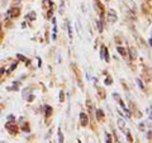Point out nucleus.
<instances>
[{
  "instance_id": "17",
  "label": "nucleus",
  "mask_w": 152,
  "mask_h": 143,
  "mask_svg": "<svg viewBox=\"0 0 152 143\" xmlns=\"http://www.w3.org/2000/svg\"><path fill=\"white\" fill-rule=\"evenodd\" d=\"M138 128L141 131H145V128H146V125H145V123H141V124L138 125Z\"/></svg>"
},
{
  "instance_id": "1",
  "label": "nucleus",
  "mask_w": 152,
  "mask_h": 143,
  "mask_svg": "<svg viewBox=\"0 0 152 143\" xmlns=\"http://www.w3.org/2000/svg\"><path fill=\"white\" fill-rule=\"evenodd\" d=\"M107 19L110 23H115L117 22V19H118V17H117V13H115V10L114 9H109L108 10V13H107Z\"/></svg>"
},
{
  "instance_id": "21",
  "label": "nucleus",
  "mask_w": 152,
  "mask_h": 143,
  "mask_svg": "<svg viewBox=\"0 0 152 143\" xmlns=\"http://www.w3.org/2000/svg\"><path fill=\"white\" fill-rule=\"evenodd\" d=\"M28 94H29V90H27V91H26V90H24V91H23V96H24V98H26V95H28Z\"/></svg>"
},
{
  "instance_id": "20",
  "label": "nucleus",
  "mask_w": 152,
  "mask_h": 143,
  "mask_svg": "<svg viewBox=\"0 0 152 143\" xmlns=\"http://www.w3.org/2000/svg\"><path fill=\"white\" fill-rule=\"evenodd\" d=\"M18 58H20L22 61H26V57H23L22 55H18Z\"/></svg>"
},
{
  "instance_id": "8",
  "label": "nucleus",
  "mask_w": 152,
  "mask_h": 143,
  "mask_svg": "<svg viewBox=\"0 0 152 143\" xmlns=\"http://www.w3.org/2000/svg\"><path fill=\"white\" fill-rule=\"evenodd\" d=\"M95 23H96L98 31H99V32H103V24H102V22L99 20V19H96V20H95Z\"/></svg>"
},
{
  "instance_id": "12",
  "label": "nucleus",
  "mask_w": 152,
  "mask_h": 143,
  "mask_svg": "<svg viewBox=\"0 0 152 143\" xmlns=\"http://www.w3.org/2000/svg\"><path fill=\"white\" fill-rule=\"evenodd\" d=\"M117 51H118V52H119V53H121V55H123V56H124V55L127 53V52L124 51V48H123V47H118V48H117Z\"/></svg>"
},
{
  "instance_id": "22",
  "label": "nucleus",
  "mask_w": 152,
  "mask_h": 143,
  "mask_svg": "<svg viewBox=\"0 0 152 143\" xmlns=\"http://www.w3.org/2000/svg\"><path fill=\"white\" fill-rule=\"evenodd\" d=\"M15 67H17V65H12V67H10V71H12V70H14Z\"/></svg>"
},
{
  "instance_id": "7",
  "label": "nucleus",
  "mask_w": 152,
  "mask_h": 143,
  "mask_svg": "<svg viewBox=\"0 0 152 143\" xmlns=\"http://www.w3.org/2000/svg\"><path fill=\"white\" fill-rule=\"evenodd\" d=\"M45 113H46V117H50L52 114V108L50 105H46L45 107Z\"/></svg>"
},
{
  "instance_id": "18",
  "label": "nucleus",
  "mask_w": 152,
  "mask_h": 143,
  "mask_svg": "<svg viewBox=\"0 0 152 143\" xmlns=\"http://www.w3.org/2000/svg\"><path fill=\"white\" fill-rule=\"evenodd\" d=\"M60 99H61L60 101H64V91H61V93H60Z\"/></svg>"
},
{
  "instance_id": "6",
  "label": "nucleus",
  "mask_w": 152,
  "mask_h": 143,
  "mask_svg": "<svg viewBox=\"0 0 152 143\" xmlns=\"http://www.w3.org/2000/svg\"><path fill=\"white\" fill-rule=\"evenodd\" d=\"M95 115H96V119L102 120L103 117H104V114H103V112H102V109H96V113H95Z\"/></svg>"
},
{
  "instance_id": "24",
  "label": "nucleus",
  "mask_w": 152,
  "mask_h": 143,
  "mask_svg": "<svg viewBox=\"0 0 152 143\" xmlns=\"http://www.w3.org/2000/svg\"><path fill=\"white\" fill-rule=\"evenodd\" d=\"M104 1H109V0H104Z\"/></svg>"
},
{
  "instance_id": "11",
  "label": "nucleus",
  "mask_w": 152,
  "mask_h": 143,
  "mask_svg": "<svg viewBox=\"0 0 152 143\" xmlns=\"http://www.w3.org/2000/svg\"><path fill=\"white\" fill-rule=\"evenodd\" d=\"M105 142H107V143L113 142V141H112V136L109 134V133H105Z\"/></svg>"
},
{
  "instance_id": "3",
  "label": "nucleus",
  "mask_w": 152,
  "mask_h": 143,
  "mask_svg": "<svg viewBox=\"0 0 152 143\" xmlns=\"http://www.w3.org/2000/svg\"><path fill=\"white\" fill-rule=\"evenodd\" d=\"M5 128L8 131H10V132H17L18 131V128H17V125H15V123L14 122H8L5 124Z\"/></svg>"
},
{
  "instance_id": "2",
  "label": "nucleus",
  "mask_w": 152,
  "mask_h": 143,
  "mask_svg": "<svg viewBox=\"0 0 152 143\" xmlns=\"http://www.w3.org/2000/svg\"><path fill=\"white\" fill-rule=\"evenodd\" d=\"M117 124H118V128H119V129L123 132V133H127V132H129L126 128V120L123 118H118L117 119Z\"/></svg>"
},
{
  "instance_id": "14",
  "label": "nucleus",
  "mask_w": 152,
  "mask_h": 143,
  "mask_svg": "<svg viewBox=\"0 0 152 143\" xmlns=\"http://www.w3.org/2000/svg\"><path fill=\"white\" fill-rule=\"evenodd\" d=\"M147 114H148V119L151 120V119H152V115H151V107L147 108Z\"/></svg>"
},
{
  "instance_id": "13",
  "label": "nucleus",
  "mask_w": 152,
  "mask_h": 143,
  "mask_svg": "<svg viewBox=\"0 0 152 143\" xmlns=\"http://www.w3.org/2000/svg\"><path fill=\"white\" fill-rule=\"evenodd\" d=\"M58 142H64V134L61 131H58Z\"/></svg>"
},
{
  "instance_id": "19",
  "label": "nucleus",
  "mask_w": 152,
  "mask_h": 143,
  "mask_svg": "<svg viewBox=\"0 0 152 143\" xmlns=\"http://www.w3.org/2000/svg\"><path fill=\"white\" fill-rule=\"evenodd\" d=\"M29 17L32 18V20H34V18H36V14H34V13H31V14H29Z\"/></svg>"
},
{
  "instance_id": "16",
  "label": "nucleus",
  "mask_w": 152,
  "mask_h": 143,
  "mask_svg": "<svg viewBox=\"0 0 152 143\" xmlns=\"http://www.w3.org/2000/svg\"><path fill=\"white\" fill-rule=\"evenodd\" d=\"M131 53H132V58L134 60L136 57H137V53H136V51H134V50H131Z\"/></svg>"
},
{
  "instance_id": "15",
  "label": "nucleus",
  "mask_w": 152,
  "mask_h": 143,
  "mask_svg": "<svg viewBox=\"0 0 152 143\" xmlns=\"http://www.w3.org/2000/svg\"><path fill=\"white\" fill-rule=\"evenodd\" d=\"M112 82H113V81H112V79H110V77L105 79V85H112Z\"/></svg>"
},
{
  "instance_id": "5",
  "label": "nucleus",
  "mask_w": 152,
  "mask_h": 143,
  "mask_svg": "<svg viewBox=\"0 0 152 143\" xmlns=\"http://www.w3.org/2000/svg\"><path fill=\"white\" fill-rule=\"evenodd\" d=\"M103 60H105L107 62L109 61V52H108V48L103 47Z\"/></svg>"
},
{
  "instance_id": "4",
  "label": "nucleus",
  "mask_w": 152,
  "mask_h": 143,
  "mask_svg": "<svg viewBox=\"0 0 152 143\" xmlns=\"http://www.w3.org/2000/svg\"><path fill=\"white\" fill-rule=\"evenodd\" d=\"M80 120H81V125L83 127H86L88 123H89V118H88V115L85 113H81L80 114Z\"/></svg>"
},
{
  "instance_id": "10",
  "label": "nucleus",
  "mask_w": 152,
  "mask_h": 143,
  "mask_svg": "<svg viewBox=\"0 0 152 143\" xmlns=\"http://www.w3.org/2000/svg\"><path fill=\"white\" fill-rule=\"evenodd\" d=\"M136 82H137V85H138V88L141 89V90H143L145 88H143V84H142V81H141V79H137L136 80Z\"/></svg>"
},
{
  "instance_id": "23",
  "label": "nucleus",
  "mask_w": 152,
  "mask_h": 143,
  "mask_svg": "<svg viewBox=\"0 0 152 143\" xmlns=\"http://www.w3.org/2000/svg\"><path fill=\"white\" fill-rule=\"evenodd\" d=\"M0 32H1V24H0Z\"/></svg>"
},
{
  "instance_id": "9",
  "label": "nucleus",
  "mask_w": 152,
  "mask_h": 143,
  "mask_svg": "<svg viewBox=\"0 0 152 143\" xmlns=\"http://www.w3.org/2000/svg\"><path fill=\"white\" fill-rule=\"evenodd\" d=\"M67 31H69V37L72 38V28H71L70 22H67Z\"/></svg>"
}]
</instances>
